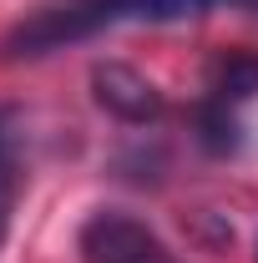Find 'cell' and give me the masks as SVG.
Listing matches in <instances>:
<instances>
[{
  "instance_id": "obj_3",
  "label": "cell",
  "mask_w": 258,
  "mask_h": 263,
  "mask_svg": "<svg viewBox=\"0 0 258 263\" xmlns=\"http://www.w3.org/2000/svg\"><path fill=\"white\" fill-rule=\"evenodd\" d=\"M91 91H97V106H106V111L122 117V122H137V127L157 122L162 111H167L162 91L142 71H132V66H122V61H101L97 71H91Z\"/></svg>"
},
{
  "instance_id": "obj_2",
  "label": "cell",
  "mask_w": 258,
  "mask_h": 263,
  "mask_svg": "<svg viewBox=\"0 0 258 263\" xmlns=\"http://www.w3.org/2000/svg\"><path fill=\"white\" fill-rule=\"evenodd\" d=\"M76 248H81V263H177V253L157 238V228H147L122 208L91 213L76 233Z\"/></svg>"
},
{
  "instance_id": "obj_4",
  "label": "cell",
  "mask_w": 258,
  "mask_h": 263,
  "mask_svg": "<svg viewBox=\"0 0 258 263\" xmlns=\"http://www.w3.org/2000/svg\"><path fill=\"white\" fill-rule=\"evenodd\" d=\"M21 117L10 106H0V243L10 233V218H15V197H21Z\"/></svg>"
},
{
  "instance_id": "obj_1",
  "label": "cell",
  "mask_w": 258,
  "mask_h": 263,
  "mask_svg": "<svg viewBox=\"0 0 258 263\" xmlns=\"http://www.w3.org/2000/svg\"><path fill=\"white\" fill-rule=\"evenodd\" d=\"M258 97V56L238 51V56H223L213 81H208V97L197 106V137L202 147L213 152H233L243 142V106Z\"/></svg>"
}]
</instances>
